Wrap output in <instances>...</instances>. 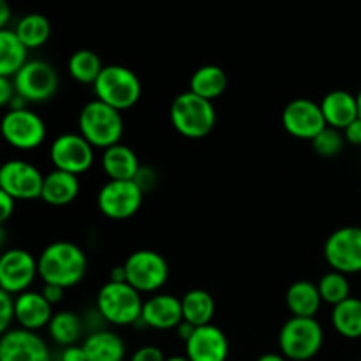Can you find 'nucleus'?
I'll list each match as a JSON object with an SVG mask.
<instances>
[{
  "mask_svg": "<svg viewBox=\"0 0 361 361\" xmlns=\"http://www.w3.org/2000/svg\"><path fill=\"white\" fill-rule=\"evenodd\" d=\"M37 271L42 284L59 286L62 289L76 288L87 277L88 257L78 243L55 240L37 256Z\"/></svg>",
  "mask_w": 361,
  "mask_h": 361,
  "instance_id": "obj_1",
  "label": "nucleus"
},
{
  "mask_svg": "<svg viewBox=\"0 0 361 361\" xmlns=\"http://www.w3.org/2000/svg\"><path fill=\"white\" fill-rule=\"evenodd\" d=\"M78 133L95 148L106 150L109 147L122 143L126 133L123 113L104 102L92 99L78 115Z\"/></svg>",
  "mask_w": 361,
  "mask_h": 361,
  "instance_id": "obj_2",
  "label": "nucleus"
},
{
  "mask_svg": "<svg viewBox=\"0 0 361 361\" xmlns=\"http://www.w3.org/2000/svg\"><path fill=\"white\" fill-rule=\"evenodd\" d=\"M169 122L180 136L201 140L215 129L217 109L212 101L185 90L173 99L169 106Z\"/></svg>",
  "mask_w": 361,
  "mask_h": 361,
  "instance_id": "obj_3",
  "label": "nucleus"
},
{
  "mask_svg": "<svg viewBox=\"0 0 361 361\" xmlns=\"http://www.w3.org/2000/svg\"><path fill=\"white\" fill-rule=\"evenodd\" d=\"M145 298L127 282H106L95 296V309L106 324L134 326L140 324Z\"/></svg>",
  "mask_w": 361,
  "mask_h": 361,
  "instance_id": "obj_4",
  "label": "nucleus"
},
{
  "mask_svg": "<svg viewBox=\"0 0 361 361\" xmlns=\"http://www.w3.org/2000/svg\"><path fill=\"white\" fill-rule=\"evenodd\" d=\"M92 88L97 101L118 109L120 113L134 108L143 94L140 76L130 67L120 63L104 66Z\"/></svg>",
  "mask_w": 361,
  "mask_h": 361,
  "instance_id": "obj_5",
  "label": "nucleus"
},
{
  "mask_svg": "<svg viewBox=\"0 0 361 361\" xmlns=\"http://www.w3.org/2000/svg\"><path fill=\"white\" fill-rule=\"evenodd\" d=\"M323 345L324 330L316 317H289L279 331V349L289 361L316 358Z\"/></svg>",
  "mask_w": 361,
  "mask_h": 361,
  "instance_id": "obj_6",
  "label": "nucleus"
},
{
  "mask_svg": "<svg viewBox=\"0 0 361 361\" xmlns=\"http://www.w3.org/2000/svg\"><path fill=\"white\" fill-rule=\"evenodd\" d=\"M127 284L141 295H155L169 281V263L161 252L140 249L130 252L123 261Z\"/></svg>",
  "mask_w": 361,
  "mask_h": 361,
  "instance_id": "obj_7",
  "label": "nucleus"
},
{
  "mask_svg": "<svg viewBox=\"0 0 361 361\" xmlns=\"http://www.w3.org/2000/svg\"><path fill=\"white\" fill-rule=\"evenodd\" d=\"M0 136L9 147L20 152H30L41 147L48 136L44 118L34 109H7L0 118Z\"/></svg>",
  "mask_w": 361,
  "mask_h": 361,
  "instance_id": "obj_8",
  "label": "nucleus"
},
{
  "mask_svg": "<svg viewBox=\"0 0 361 361\" xmlns=\"http://www.w3.org/2000/svg\"><path fill=\"white\" fill-rule=\"evenodd\" d=\"M14 90L28 104H42L51 101L60 87L55 67L41 59H32L14 74Z\"/></svg>",
  "mask_w": 361,
  "mask_h": 361,
  "instance_id": "obj_9",
  "label": "nucleus"
},
{
  "mask_svg": "<svg viewBox=\"0 0 361 361\" xmlns=\"http://www.w3.org/2000/svg\"><path fill=\"white\" fill-rule=\"evenodd\" d=\"M145 192L134 180H108L97 192V208L109 221H127L140 212Z\"/></svg>",
  "mask_w": 361,
  "mask_h": 361,
  "instance_id": "obj_10",
  "label": "nucleus"
},
{
  "mask_svg": "<svg viewBox=\"0 0 361 361\" xmlns=\"http://www.w3.org/2000/svg\"><path fill=\"white\" fill-rule=\"evenodd\" d=\"M323 256L330 270L344 275L361 274V228L342 226L326 238Z\"/></svg>",
  "mask_w": 361,
  "mask_h": 361,
  "instance_id": "obj_11",
  "label": "nucleus"
},
{
  "mask_svg": "<svg viewBox=\"0 0 361 361\" xmlns=\"http://www.w3.org/2000/svg\"><path fill=\"white\" fill-rule=\"evenodd\" d=\"M49 161L53 169L80 176L94 166L95 148L80 133H63L49 145Z\"/></svg>",
  "mask_w": 361,
  "mask_h": 361,
  "instance_id": "obj_12",
  "label": "nucleus"
},
{
  "mask_svg": "<svg viewBox=\"0 0 361 361\" xmlns=\"http://www.w3.org/2000/svg\"><path fill=\"white\" fill-rule=\"evenodd\" d=\"M44 175L25 159H9L0 166V189L14 201L41 200Z\"/></svg>",
  "mask_w": 361,
  "mask_h": 361,
  "instance_id": "obj_13",
  "label": "nucleus"
},
{
  "mask_svg": "<svg viewBox=\"0 0 361 361\" xmlns=\"http://www.w3.org/2000/svg\"><path fill=\"white\" fill-rule=\"evenodd\" d=\"M39 279L37 257L27 249L11 247L0 254V289L18 296L28 291Z\"/></svg>",
  "mask_w": 361,
  "mask_h": 361,
  "instance_id": "obj_14",
  "label": "nucleus"
},
{
  "mask_svg": "<svg viewBox=\"0 0 361 361\" xmlns=\"http://www.w3.org/2000/svg\"><path fill=\"white\" fill-rule=\"evenodd\" d=\"M281 122L289 136L303 141H312L317 134L323 133L328 127L319 102L307 97L289 101L282 109Z\"/></svg>",
  "mask_w": 361,
  "mask_h": 361,
  "instance_id": "obj_15",
  "label": "nucleus"
},
{
  "mask_svg": "<svg viewBox=\"0 0 361 361\" xmlns=\"http://www.w3.org/2000/svg\"><path fill=\"white\" fill-rule=\"evenodd\" d=\"M0 361H51V353L39 334L11 328L0 337Z\"/></svg>",
  "mask_w": 361,
  "mask_h": 361,
  "instance_id": "obj_16",
  "label": "nucleus"
},
{
  "mask_svg": "<svg viewBox=\"0 0 361 361\" xmlns=\"http://www.w3.org/2000/svg\"><path fill=\"white\" fill-rule=\"evenodd\" d=\"M183 321L182 300L171 293H155L143 303L140 324L155 331H175Z\"/></svg>",
  "mask_w": 361,
  "mask_h": 361,
  "instance_id": "obj_17",
  "label": "nucleus"
},
{
  "mask_svg": "<svg viewBox=\"0 0 361 361\" xmlns=\"http://www.w3.org/2000/svg\"><path fill=\"white\" fill-rule=\"evenodd\" d=\"M185 358L189 361H228V335L217 324H207L194 330L185 342Z\"/></svg>",
  "mask_w": 361,
  "mask_h": 361,
  "instance_id": "obj_18",
  "label": "nucleus"
},
{
  "mask_svg": "<svg viewBox=\"0 0 361 361\" xmlns=\"http://www.w3.org/2000/svg\"><path fill=\"white\" fill-rule=\"evenodd\" d=\"M53 314H55L53 305L42 296L41 291L28 289L14 296V323L18 324V328L39 334L48 328Z\"/></svg>",
  "mask_w": 361,
  "mask_h": 361,
  "instance_id": "obj_19",
  "label": "nucleus"
},
{
  "mask_svg": "<svg viewBox=\"0 0 361 361\" xmlns=\"http://www.w3.org/2000/svg\"><path fill=\"white\" fill-rule=\"evenodd\" d=\"M321 111H323L324 122L328 127L337 130H344L358 120V102L356 95L348 90H331L319 101Z\"/></svg>",
  "mask_w": 361,
  "mask_h": 361,
  "instance_id": "obj_20",
  "label": "nucleus"
},
{
  "mask_svg": "<svg viewBox=\"0 0 361 361\" xmlns=\"http://www.w3.org/2000/svg\"><path fill=\"white\" fill-rule=\"evenodd\" d=\"M87 361H123L127 345L116 331L102 328L85 335L81 342Z\"/></svg>",
  "mask_w": 361,
  "mask_h": 361,
  "instance_id": "obj_21",
  "label": "nucleus"
},
{
  "mask_svg": "<svg viewBox=\"0 0 361 361\" xmlns=\"http://www.w3.org/2000/svg\"><path fill=\"white\" fill-rule=\"evenodd\" d=\"M141 166L140 157L129 145L118 143L102 150L101 168L108 180H134Z\"/></svg>",
  "mask_w": 361,
  "mask_h": 361,
  "instance_id": "obj_22",
  "label": "nucleus"
},
{
  "mask_svg": "<svg viewBox=\"0 0 361 361\" xmlns=\"http://www.w3.org/2000/svg\"><path fill=\"white\" fill-rule=\"evenodd\" d=\"M81 190L80 176L51 169L44 175L41 200L49 207H67L78 197Z\"/></svg>",
  "mask_w": 361,
  "mask_h": 361,
  "instance_id": "obj_23",
  "label": "nucleus"
},
{
  "mask_svg": "<svg viewBox=\"0 0 361 361\" xmlns=\"http://www.w3.org/2000/svg\"><path fill=\"white\" fill-rule=\"evenodd\" d=\"M321 300L317 284L312 281H296L286 291V307L291 317H316L321 310Z\"/></svg>",
  "mask_w": 361,
  "mask_h": 361,
  "instance_id": "obj_24",
  "label": "nucleus"
},
{
  "mask_svg": "<svg viewBox=\"0 0 361 361\" xmlns=\"http://www.w3.org/2000/svg\"><path fill=\"white\" fill-rule=\"evenodd\" d=\"M46 331H48V337L51 338V342H55L56 345L69 348V345L83 342L87 328H85V321L80 314L73 312V310H59V312L53 314Z\"/></svg>",
  "mask_w": 361,
  "mask_h": 361,
  "instance_id": "obj_25",
  "label": "nucleus"
},
{
  "mask_svg": "<svg viewBox=\"0 0 361 361\" xmlns=\"http://www.w3.org/2000/svg\"><path fill=\"white\" fill-rule=\"evenodd\" d=\"M180 300H182L183 321L192 324L194 328L207 326V324L214 323L217 305H215L214 296L207 289L194 288L187 291Z\"/></svg>",
  "mask_w": 361,
  "mask_h": 361,
  "instance_id": "obj_26",
  "label": "nucleus"
},
{
  "mask_svg": "<svg viewBox=\"0 0 361 361\" xmlns=\"http://www.w3.org/2000/svg\"><path fill=\"white\" fill-rule=\"evenodd\" d=\"M228 74L222 67L208 63L197 67L189 80V92L214 102L228 90Z\"/></svg>",
  "mask_w": 361,
  "mask_h": 361,
  "instance_id": "obj_27",
  "label": "nucleus"
},
{
  "mask_svg": "<svg viewBox=\"0 0 361 361\" xmlns=\"http://www.w3.org/2000/svg\"><path fill=\"white\" fill-rule=\"evenodd\" d=\"M14 34L21 41V44L30 51L39 49L51 37V23L48 18L41 13H28L18 20L16 27L13 28Z\"/></svg>",
  "mask_w": 361,
  "mask_h": 361,
  "instance_id": "obj_28",
  "label": "nucleus"
},
{
  "mask_svg": "<svg viewBox=\"0 0 361 361\" xmlns=\"http://www.w3.org/2000/svg\"><path fill=\"white\" fill-rule=\"evenodd\" d=\"M330 321L341 337L349 341L361 338V298L351 296L345 302L331 307Z\"/></svg>",
  "mask_w": 361,
  "mask_h": 361,
  "instance_id": "obj_29",
  "label": "nucleus"
},
{
  "mask_svg": "<svg viewBox=\"0 0 361 361\" xmlns=\"http://www.w3.org/2000/svg\"><path fill=\"white\" fill-rule=\"evenodd\" d=\"M27 62L28 49L21 44L13 28L0 30V76L14 78Z\"/></svg>",
  "mask_w": 361,
  "mask_h": 361,
  "instance_id": "obj_30",
  "label": "nucleus"
},
{
  "mask_svg": "<svg viewBox=\"0 0 361 361\" xmlns=\"http://www.w3.org/2000/svg\"><path fill=\"white\" fill-rule=\"evenodd\" d=\"M102 69H104V63H102L101 56L92 49H78L67 60V73L80 85L94 87Z\"/></svg>",
  "mask_w": 361,
  "mask_h": 361,
  "instance_id": "obj_31",
  "label": "nucleus"
},
{
  "mask_svg": "<svg viewBox=\"0 0 361 361\" xmlns=\"http://www.w3.org/2000/svg\"><path fill=\"white\" fill-rule=\"evenodd\" d=\"M316 284L317 289H319L321 300L326 305L335 307L338 303L345 302L348 298H351V282H349L348 275L330 270L321 275V279Z\"/></svg>",
  "mask_w": 361,
  "mask_h": 361,
  "instance_id": "obj_32",
  "label": "nucleus"
},
{
  "mask_svg": "<svg viewBox=\"0 0 361 361\" xmlns=\"http://www.w3.org/2000/svg\"><path fill=\"white\" fill-rule=\"evenodd\" d=\"M310 145H312V150L316 152V155H319L323 159H334L344 150L345 140L342 130L326 127L323 133H319L310 141Z\"/></svg>",
  "mask_w": 361,
  "mask_h": 361,
  "instance_id": "obj_33",
  "label": "nucleus"
},
{
  "mask_svg": "<svg viewBox=\"0 0 361 361\" xmlns=\"http://www.w3.org/2000/svg\"><path fill=\"white\" fill-rule=\"evenodd\" d=\"M14 323V296L0 289V337L11 330Z\"/></svg>",
  "mask_w": 361,
  "mask_h": 361,
  "instance_id": "obj_34",
  "label": "nucleus"
},
{
  "mask_svg": "<svg viewBox=\"0 0 361 361\" xmlns=\"http://www.w3.org/2000/svg\"><path fill=\"white\" fill-rule=\"evenodd\" d=\"M168 358L164 356L161 348L157 345H141L136 351L130 355L129 361H166Z\"/></svg>",
  "mask_w": 361,
  "mask_h": 361,
  "instance_id": "obj_35",
  "label": "nucleus"
},
{
  "mask_svg": "<svg viewBox=\"0 0 361 361\" xmlns=\"http://www.w3.org/2000/svg\"><path fill=\"white\" fill-rule=\"evenodd\" d=\"M134 182H136L137 185H140V189L147 194L150 192V190L155 187V183H157V175H155L154 169L148 168V166H141V169L137 171Z\"/></svg>",
  "mask_w": 361,
  "mask_h": 361,
  "instance_id": "obj_36",
  "label": "nucleus"
},
{
  "mask_svg": "<svg viewBox=\"0 0 361 361\" xmlns=\"http://www.w3.org/2000/svg\"><path fill=\"white\" fill-rule=\"evenodd\" d=\"M14 208H16V201H14L6 190L0 189V226H4L11 217H13Z\"/></svg>",
  "mask_w": 361,
  "mask_h": 361,
  "instance_id": "obj_37",
  "label": "nucleus"
},
{
  "mask_svg": "<svg viewBox=\"0 0 361 361\" xmlns=\"http://www.w3.org/2000/svg\"><path fill=\"white\" fill-rule=\"evenodd\" d=\"M16 95L13 78L0 76V108H9V102Z\"/></svg>",
  "mask_w": 361,
  "mask_h": 361,
  "instance_id": "obj_38",
  "label": "nucleus"
},
{
  "mask_svg": "<svg viewBox=\"0 0 361 361\" xmlns=\"http://www.w3.org/2000/svg\"><path fill=\"white\" fill-rule=\"evenodd\" d=\"M342 134H344L345 143L353 145V147H361V120H355L351 126L342 130Z\"/></svg>",
  "mask_w": 361,
  "mask_h": 361,
  "instance_id": "obj_39",
  "label": "nucleus"
},
{
  "mask_svg": "<svg viewBox=\"0 0 361 361\" xmlns=\"http://www.w3.org/2000/svg\"><path fill=\"white\" fill-rule=\"evenodd\" d=\"M59 361H87V356H85V351L83 348H81V344H76V345H69V348H62Z\"/></svg>",
  "mask_w": 361,
  "mask_h": 361,
  "instance_id": "obj_40",
  "label": "nucleus"
},
{
  "mask_svg": "<svg viewBox=\"0 0 361 361\" xmlns=\"http://www.w3.org/2000/svg\"><path fill=\"white\" fill-rule=\"evenodd\" d=\"M41 293H42V296H44L49 303H51V305H59V303L63 300V293H66V289L59 288V286L42 284Z\"/></svg>",
  "mask_w": 361,
  "mask_h": 361,
  "instance_id": "obj_41",
  "label": "nucleus"
},
{
  "mask_svg": "<svg viewBox=\"0 0 361 361\" xmlns=\"http://www.w3.org/2000/svg\"><path fill=\"white\" fill-rule=\"evenodd\" d=\"M11 16H13V11H11V6L6 2V0H0V30L7 28L9 25Z\"/></svg>",
  "mask_w": 361,
  "mask_h": 361,
  "instance_id": "obj_42",
  "label": "nucleus"
},
{
  "mask_svg": "<svg viewBox=\"0 0 361 361\" xmlns=\"http://www.w3.org/2000/svg\"><path fill=\"white\" fill-rule=\"evenodd\" d=\"M194 330H196V328H194L192 324H189V323H187V321H182V323L178 324V328H176L175 331H176V335H178L180 341H182L183 344H185V342L189 341L190 337H192Z\"/></svg>",
  "mask_w": 361,
  "mask_h": 361,
  "instance_id": "obj_43",
  "label": "nucleus"
},
{
  "mask_svg": "<svg viewBox=\"0 0 361 361\" xmlns=\"http://www.w3.org/2000/svg\"><path fill=\"white\" fill-rule=\"evenodd\" d=\"M109 282H127L126 268H123V264L113 267L111 270H109Z\"/></svg>",
  "mask_w": 361,
  "mask_h": 361,
  "instance_id": "obj_44",
  "label": "nucleus"
},
{
  "mask_svg": "<svg viewBox=\"0 0 361 361\" xmlns=\"http://www.w3.org/2000/svg\"><path fill=\"white\" fill-rule=\"evenodd\" d=\"M256 361H289V360H286L281 353H264V355H261Z\"/></svg>",
  "mask_w": 361,
  "mask_h": 361,
  "instance_id": "obj_45",
  "label": "nucleus"
},
{
  "mask_svg": "<svg viewBox=\"0 0 361 361\" xmlns=\"http://www.w3.org/2000/svg\"><path fill=\"white\" fill-rule=\"evenodd\" d=\"M7 238H9V235H7L6 226H0V254L7 250Z\"/></svg>",
  "mask_w": 361,
  "mask_h": 361,
  "instance_id": "obj_46",
  "label": "nucleus"
},
{
  "mask_svg": "<svg viewBox=\"0 0 361 361\" xmlns=\"http://www.w3.org/2000/svg\"><path fill=\"white\" fill-rule=\"evenodd\" d=\"M356 102H358V118L361 120V88L358 94H356Z\"/></svg>",
  "mask_w": 361,
  "mask_h": 361,
  "instance_id": "obj_47",
  "label": "nucleus"
},
{
  "mask_svg": "<svg viewBox=\"0 0 361 361\" xmlns=\"http://www.w3.org/2000/svg\"><path fill=\"white\" fill-rule=\"evenodd\" d=\"M166 361H189V360H187L185 356H169Z\"/></svg>",
  "mask_w": 361,
  "mask_h": 361,
  "instance_id": "obj_48",
  "label": "nucleus"
},
{
  "mask_svg": "<svg viewBox=\"0 0 361 361\" xmlns=\"http://www.w3.org/2000/svg\"><path fill=\"white\" fill-rule=\"evenodd\" d=\"M0 166H2V162H0Z\"/></svg>",
  "mask_w": 361,
  "mask_h": 361,
  "instance_id": "obj_49",
  "label": "nucleus"
},
{
  "mask_svg": "<svg viewBox=\"0 0 361 361\" xmlns=\"http://www.w3.org/2000/svg\"><path fill=\"white\" fill-rule=\"evenodd\" d=\"M360 361H361V360H360Z\"/></svg>",
  "mask_w": 361,
  "mask_h": 361,
  "instance_id": "obj_50",
  "label": "nucleus"
}]
</instances>
